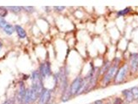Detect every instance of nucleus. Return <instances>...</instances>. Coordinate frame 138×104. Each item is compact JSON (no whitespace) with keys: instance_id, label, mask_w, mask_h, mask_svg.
<instances>
[{"instance_id":"1","label":"nucleus","mask_w":138,"mask_h":104,"mask_svg":"<svg viewBox=\"0 0 138 104\" xmlns=\"http://www.w3.org/2000/svg\"><path fill=\"white\" fill-rule=\"evenodd\" d=\"M86 84L87 81L81 75H78V76L75 78L70 84V92L72 97H76L83 94V91Z\"/></svg>"},{"instance_id":"2","label":"nucleus","mask_w":138,"mask_h":104,"mask_svg":"<svg viewBox=\"0 0 138 104\" xmlns=\"http://www.w3.org/2000/svg\"><path fill=\"white\" fill-rule=\"evenodd\" d=\"M130 74V67L128 64H124L120 65V67L118 69L116 75L113 80V83L114 85H120L126 81V79Z\"/></svg>"},{"instance_id":"3","label":"nucleus","mask_w":138,"mask_h":104,"mask_svg":"<svg viewBox=\"0 0 138 104\" xmlns=\"http://www.w3.org/2000/svg\"><path fill=\"white\" fill-rule=\"evenodd\" d=\"M120 67V65L113 64L112 63L111 67L109 68L108 70L101 77V84H102L103 87H107L113 82L114 78L116 75V72H117L118 69Z\"/></svg>"},{"instance_id":"4","label":"nucleus","mask_w":138,"mask_h":104,"mask_svg":"<svg viewBox=\"0 0 138 104\" xmlns=\"http://www.w3.org/2000/svg\"><path fill=\"white\" fill-rule=\"evenodd\" d=\"M53 92H54V90L45 87L37 100V104H53Z\"/></svg>"},{"instance_id":"5","label":"nucleus","mask_w":138,"mask_h":104,"mask_svg":"<svg viewBox=\"0 0 138 104\" xmlns=\"http://www.w3.org/2000/svg\"><path fill=\"white\" fill-rule=\"evenodd\" d=\"M18 90L16 91V94H15L14 96V102L15 104H22L23 101L25 98V96H26V85H25L24 81L20 80L18 84Z\"/></svg>"},{"instance_id":"6","label":"nucleus","mask_w":138,"mask_h":104,"mask_svg":"<svg viewBox=\"0 0 138 104\" xmlns=\"http://www.w3.org/2000/svg\"><path fill=\"white\" fill-rule=\"evenodd\" d=\"M38 71L42 76V80H45L52 75V69H51V63L48 60L42 62L39 65Z\"/></svg>"},{"instance_id":"7","label":"nucleus","mask_w":138,"mask_h":104,"mask_svg":"<svg viewBox=\"0 0 138 104\" xmlns=\"http://www.w3.org/2000/svg\"><path fill=\"white\" fill-rule=\"evenodd\" d=\"M130 72L136 73L138 72V53H131L129 57Z\"/></svg>"},{"instance_id":"8","label":"nucleus","mask_w":138,"mask_h":104,"mask_svg":"<svg viewBox=\"0 0 138 104\" xmlns=\"http://www.w3.org/2000/svg\"><path fill=\"white\" fill-rule=\"evenodd\" d=\"M121 94H122V96H123V99L125 100V102L130 103V102H133L135 101L130 88H129V89L123 90L121 91Z\"/></svg>"},{"instance_id":"9","label":"nucleus","mask_w":138,"mask_h":104,"mask_svg":"<svg viewBox=\"0 0 138 104\" xmlns=\"http://www.w3.org/2000/svg\"><path fill=\"white\" fill-rule=\"evenodd\" d=\"M14 28H15V32H16L19 38H20V39L26 38V31L22 26H20V25H15Z\"/></svg>"},{"instance_id":"10","label":"nucleus","mask_w":138,"mask_h":104,"mask_svg":"<svg viewBox=\"0 0 138 104\" xmlns=\"http://www.w3.org/2000/svg\"><path fill=\"white\" fill-rule=\"evenodd\" d=\"M71 98H73L71 96V94L70 92V87L68 88V89H66L65 91H64L63 92L61 93V97H60V99H61V102H69Z\"/></svg>"},{"instance_id":"11","label":"nucleus","mask_w":138,"mask_h":104,"mask_svg":"<svg viewBox=\"0 0 138 104\" xmlns=\"http://www.w3.org/2000/svg\"><path fill=\"white\" fill-rule=\"evenodd\" d=\"M3 31H4V33L6 35H8V36H11V35H13L14 32H15V28L13 25L8 23L6 25V26L3 29Z\"/></svg>"},{"instance_id":"12","label":"nucleus","mask_w":138,"mask_h":104,"mask_svg":"<svg viewBox=\"0 0 138 104\" xmlns=\"http://www.w3.org/2000/svg\"><path fill=\"white\" fill-rule=\"evenodd\" d=\"M131 11V8L130 7H126L124 9H121V10H119L117 13H116V16L117 17H122V16H125L128 14H130Z\"/></svg>"},{"instance_id":"13","label":"nucleus","mask_w":138,"mask_h":104,"mask_svg":"<svg viewBox=\"0 0 138 104\" xmlns=\"http://www.w3.org/2000/svg\"><path fill=\"white\" fill-rule=\"evenodd\" d=\"M7 8L8 10L11 11L12 13L14 14H20L21 11L23 10L22 7H20V6H9V7H6Z\"/></svg>"},{"instance_id":"14","label":"nucleus","mask_w":138,"mask_h":104,"mask_svg":"<svg viewBox=\"0 0 138 104\" xmlns=\"http://www.w3.org/2000/svg\"><path fill=\"white\" fill-rule=\"evenodd\" d=\"M9 10L6 7L0 6V18H5L8 15Z\"/></svg>"},{"instance_id":"15","label":"nucleus","mask_w":138,"mask_h":104,"mask_svg":"<svg viewBox=\"0 0 138 104\" xmlns=\"http://www.w3.org/2000/svg\"><path fill=\"white\" fill-rule=\"evenodd\" d=\"M112 104H125V100L120 96H115L112 101Z\"/></svg>"},{"instance_id":"16","label":"nucleus","mask_w":138,"mask_h":104,"mask_svg":"<svg viewBox=\"0 0 138 104\" xmlns=\"http://www.w3.org/2000/svg\"><path fill=\"white\" fill-rule=\"evenodd\" d=\"M131 92L133 94L134 96V100L135 101H138V86H133L130 88Z\"/></svg>"},{"instance_id":"17","label":"nucleus","mask_w":138,"mask_h":104,"mask_svg":"<svg viewBox=\"0 0 138 104\" xmlns=\"http://www.w3.org/2000/svg\"><path fill=\"white\" fill-rule=\"evenodd\" d=\"M22 9H23V10L27 12V13H32V12H34V10H35V8H34L33 6H24V7H22Z\"/></svg>"},{"instance_id":"18","label":"nucleus","mask_w":138,"mask_h":104,"mask_svg":"<svg viewBox=\"0 0 138 104\" xmlns=\"http://www.w3.org/2000/svg\"><path fill=\"white\" fill-rule=\"evenodd\" d=\"M53 9H54L56 12H59V13H60V12L64 11L66 7L65 6H54V7H53Z\"/></svg>"},{"instance_id":"19","label":"nucleus","mask_w":138,"mask_h":104,"mask_svg":"<svg viewBox=\"0 0 138 104\" xmlns=\"http://www.w3.org/2000/svg\"><path fill=\"white\" fill-rule=\"evenodd\" d=\"M7 24H8V22L6 21V20L4 18H0V28L4 29Z\"/></svg>"},{"instance_id":"20","label":"nucleus","mask_w":138,"mask_h":104,"mask_svg":"<svg viewBox=\"0 0 138 104\" xmlns=\"http://www.w3.org/2000/svg\"><path fill=\"white\" fill-rule=\"evenodd\" d=\"M3 104H15V102L14 99H7L3 102Z\"/></svg>"},{"instance_id":"21","label":"nucleus","mask_w":138,"mask_h":104,"mask_svg":"<svg viewBox=\"0 0 138 104\" xmlns=\"http://www.w3.org/2000/svg\"><path fill=\"white\" fill-rule=\"evenodd\" d=\"M92 104H105L104 101L103 99H99V100H96L92 102Z\"/></svg>"},{"instance_id":"22","label":"nucleus","mask_w":138,"mask_h":104,"mask_svg":"<svg viewBox=\"0 0 138 104\" xmlns=\"http://www.w3.org/2000/svg\"><path fill=\"white\" fill-rule=\"evenodd\" d=\"M31 77V75H23V78H22V81H25V80H27L28 79Z\"/></svg>"},{"instance_id":"23","label":"nucleus","mask_w":138,"mask_h":104,"mask_svg":"<svg viewBox=\"0 0 138 104\" xmlns=\"http://www.w3.org/2000/svg\"><path fill=\"white\" fill-rule=\"evenodd\" d=\"M3 46H4V44H3V42H2V41L0 40V50H1L2 48H3Z\"/></svg>"},{"instance_id":"24","label":"nucleus","mask_w":138,"mask_h":104,"mask_svg":"<svg viewBox=\"0 0 138 104\" xmlns=\"http://www.w3.org/2000/svg\"><path fill=\"white\" fill-rule=\"evenodd\" d=\"M105 104H112V102H106Z\"/></svg>"},{"instance_id":"25","label":"nucleus","mask_w":138,"mask_h":104,"mask_svg":"<svg viewBox=\"0 0 138 104\" xmlns=\"http://www.w3.org/2000/svg\"><path fill=\"white\" fill-rule=\"evenodd\" d=\"M87 104H92V103H87Z\"/></svg>"}]
</instances>
